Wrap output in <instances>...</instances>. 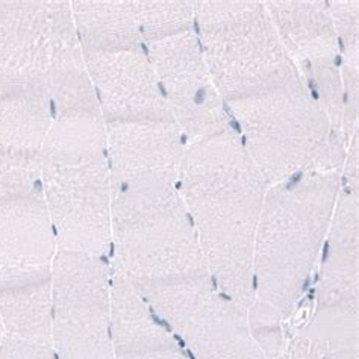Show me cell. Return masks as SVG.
Masks as SVG:
<instances>
[{
	"label": "cell",
	"mask_w": 359,
	"mask_h": 359,
	"mask_svg": "<svg viewBox=\"0 0 359 359\" xmlns=\"http://www.w3.org/2000/svg\"><path fill=\"white\" fill-rule=\"evenodd\" d=\"M185 146L175 121L107 125L111 190L179 185Z\"/></svg>",
	"instance_id": "cell-12"
},
{
	"label": "cell",
	"mask_w": 359,
	"mask_h": 359,
	"mask_svg": "<svg viewBox=\"0 0 359 359\" xmlns=\"http://www.w3.org/2000/svg\"><path fill=\"white\" fill-rule=\"evenodd\" d=\"M111 325L117 359H193L179 337L134 290L114 292Z\"/></svg>",
	"instance_id": "cell-17"
},
{
	"label": "cell",
	"mask_w": 359,
	"mask_h": 359,
	"mask_svg": "<svg viewBox=\"0 0 359 359\" xmlns=\"http://www.w3.org/2000/svg\"><path fill=\"white\" fill-rule=\"evenodd\" d=\"M0 359H58L52 344L4 335L0 344Z\"/></svg>",
	"instance_id": "cell-21"
},
{
	"label": "cell",
	"mask_w": 359,
	"mask_h": 359,
	"mask_svg": "<svg viewBox=\"0 0 359 359\" xmlns=\"http://www.w3.org/2000/svg\"><path fill=\"white\" fill-rule=\"evenodd\" d=\"M52 103L43 96L0 97V194L41 191Z\"/></svg>",
	"instance_id": "cell-14"
},
{
	"label": "cell",
	"mask_w": 359,
	"mask_h": 359,
	"mask_svg": "<svg viewBox=\"0 0 359 359\" xmlns=\"http://www.w3.org/2000/svg\"><path fill=\"white\" fill-rule=\"evenodd\" d=\"M144 50L187 144L233 129L194 29L149 44Z\"/></svg>",
	"instance_id": "cell-11"
},
{
	"label": "cell",
	"mask_w": 359,
	"mask_h": 359,
	"mask_svg": "<svg viewBox=\"0 0 359 359\" xmlns=\"http://www.w3.org/2000/svg\"><path fill=\"white\" fill-rule=\"evenodd\" d=\"M302 79L327 116L330 126L343 130L344 91L338 36L326 2L269 0L264 2Z\"/></svg>",
	"instance_id": "cell-10"
},
{
	"label": "cell",
	"mask_w": 359,
	"mask_h": 359,
	"mask_svg": "<svg viewBox=\"0 0 359 359\" xmlns=\"http://www.w3.org/2000/svg\"><path fill=\"white\" fill-rule=\"evenodd\" d=\"M4 339V326H2V320H0V344H2Z\"/></svg>",
	"instance_id": "cell-24"
},
{
	"label": "cell",
	"mask_w": 359,
	"mask_h": 359,
	"mask_svg": "<svg viewBox=\"0 0 359 359\" xmlns=\"http://www.w3.org/2000/svg\"><path fill=\"white\" fill-rule=\"evenodd\" d=\"M11 96L47 97L53 117L100 116L70 2L0 0V97Z\"/></svg>",
	"instance_id": "cell-4"
},
{
	"label": "cell",
	"mask_w": 359,
	"mask_h": 359,
	"mask_svg": "<svg viewBox=\"0 0 359 359\" xmlns=\"http://www.w3.org/2000/svg\"><path fill=\"white\" fill-rule=\"evenodd\" d=\"M50 344L58 359H117L109 258L64 249L56 253Z\"/></svg>",
	"instance_id": "cell-9"
},
{
	"label": "cell",
	"mask_w": 359,
	"mask_h": 359,
	"mask_svg": "<svg viewBox=\"0 0 359 359\" xmlns=\"http://www.w3.org/2000/svg\"><path fill=\"white\" fill-rule=\"evenodd\" d=\"M70 5L83 52L146 49L135 0H74Z\"/></svg>",
	"instance_id": "cell-18"
},
{
	"label": "cell",
	"mask_w": 359,
	"mask_h": 359,
	"mask_svg": "<svg viewBox=\"0 0 359 359\" xmlns=\"http://www.w3.org/2000/svg\"><path fill=\"white\" fill-rule=\"evenodd\" d=\"M111 264L150 309L214 280L179 185L112 191Z\"/></svg>",
	"instance_id": "cell-2"
},
{
	"label": "cell",
	"mask_w": 359,
	"mask_h": 359,
	"mask_svg": "<svg viewBox=\"0 0 359 359\" xmlns=\"http://www.w3.org/2000/svg\"><path fill=\"white\" fill-rule=\"evenodd\" d=\"M58 238L41 191L0 194V320L4 335L50 344Z\"/></svg>",
	"instance_id": "cell-6"
},
{
	"label": "cell",
	"mask_w": 359,
	"mask_h": 359,
	"mask_svg": "<svg viewBox=\"0 0 359 359\" xmlns=\"http://www.w3.org/2000/svg\"><path fill=\"white\" fill-rule=\"evenodd\" d=\"M144 46L194 29L191 0H135Z\"/></svg>",
	"instance_id": "cell-20"
},
{
	"label": "cell",
	"mask_w": 359,
	"mask_h": 359,
	"mask_svg": "<svg viewBox=\"0 0 359 359\" xmlns=\"http://www.w3.org/2000/svg\"><path fill=\"white\" fill-rule=\"evenodd\" d=\"M226 108L269 187L317 172L335 130L300 73L278 88L226 103Z\"/></svg>",
	"instance_id": "cell-8"
},
{
	"label": "cell",
	"mask_w": 359,
	"mask_h": 359,
	"mask_svg": "<svg viewBox=\"0 0 359 359\" xmlns=\"http://www.w3.org/2000/svg\"><path fill=\"white\" fill-rule=\"evenodd\" d=\"M269 184L235 129L185 146L179 193L211 276L244 309L253 302V249Z\"/></svg>",
	"instance_id": "cell-1"
},
{
	"label": "cell",
	"mask_w": 359,
	"mask_h": 359,
	"mask_svg": "<svg viewBox=\"0 0 359 359\" xmlns=\"http://www.w3.org/2000/svg\"><path fill=\"white\" fill-rule=\"evenodd\" d=\"M337 36L341 81L344 91L343 134L348 141L358 130L359 111V5L356 0H332L326 2Z\"/></svg>",
	"instance_id": "cell-19"
},
{
	"label": "cell",
	"mask_w": 359,
	"mask_h": 359,
	"mask_svg": "<svg viewBox=\"0 0 359 359\" xmlns=\"http://www.w3.org/2000/svg\"><path fill=\"white\" fill-rule=\"evenodd\" d=\"M194 32L224 103L278 88L299 73L264 2H194Z\"/></svg>",
	"instance_id": "cell-7"
},
{
	"label": "cell",
	"mask_w": 359,
	"mask_h": 359,
	"mask_svg": "<svg viewBox=\"0 0 359 359\" xmlns=\"http://www.w3.org/2000/svg\"><path fill=\"white\" fill-rule=\"evenodd\" d=\"M318 264L314 308L359 311V190L341 184Z\"/></svg>",
	"instance_id": "cell-15"
},
{
	"label": "cell",
	"mask_w": 359,
	"mask_h": 359,
	"mask_svg": "<svg viewBox=\"0 0 359 359\" xmlns=\"http://www.w3.org/2000/svg\"><path fill=\"white\" fill-rule=\"evenodd\" d=\"M341 184L353 188V190H359V130H356L347 141Z\"/></svg>",
	"instance_id": "cell-22"
},
{
	"label": "cell",
	"mask_w": 359,
	"mask_h": 359,
	"mask_svg": "<svg viewBox=\"0 0 359 359\" xmlns=\"http://www.w3.org/2000/svg\"><path fill=\"white\" fill-rule=\"evenodd\" d=\"M176 335L193 359H269L255 338L248 309L217 287L194 306Z\"/></svg>",
	"instance_id": "cell-16"
},
{
	"label": "cell",
	"mask_w": 359,
	"mask_h": 359,
	"mask_svg": "<svg viewBox=\"0 0 359 359\" xmlns=\"http://www.w3.org/2000/svg\"><path fill=\"white\" fill-rule=\"evenodd\" d=\"M341 176L304 173L269 187L253 249V302L283 321L294 314L320 262Z\"/></svg>",
	"instance_id": "cell-3"
},
{
	"label": "cell",
	"mask_w": 359,
	"mask_h": 359,
	"mask_svg": "<svg viewBox=\"0 0 359 359\" xmlns=\"http://www.w3.org/2000/svg\"><path fill=\"white\" fill-rule=\"evenodd\" d=\"M83 53L105 125L175 121L144 49Z\"/></svg>",
	"instance_id": "cell-13"
},
{
	"label": "cell",
	"mask_w": 359,
	"mask_h": 359,
	"mask_svg": "<svg viewBox=\"0 0 359 359\" xmlns=\"http://www.w3.org/2000/svg\"><path fill=\"white\" fill-rule=\"evenodd\" d=\"M282 359H320L316 348L299 330L288 339L287 351Z\"/></svg>",
	"instance_id": "cell-23"
},
{
	"label": "cell",
	"mask_w": 359,
	"mask_h": 359,
	"mask_svg": "<svg viewBox=\"0 0 359 359\" xmlns=\"http://www.w3.org/2000/svg\"><path fill=\"white\" fill-rule=\"evenodd\" d=\"M41 193L60 249L109 258L112 190L100 116L53 118L44 144Z\"/></svg>",
	"instance_id": "cell-5"
}]
</instances>
